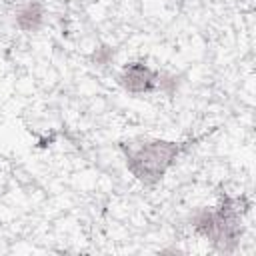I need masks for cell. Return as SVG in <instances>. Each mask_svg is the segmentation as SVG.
Wrapping results in <instances>:
<instances>
[{
    "label": "cell",
    "mask_w": 256,
    "mask_h": 256,
    "mask_svg": "<svg viewBox=\"0 0 256 256\" xmlns=\"http://www.w3.org/2000/svg\"><path fill=\"white\" fill-rule=\"evenodd\" d=\"M248 208L250 204L244 196L224 194L216 208H204L192 216V228L218 252H232L242 236V218Z\"/></svg>",
    "instance_id": "6da1fadb"
},
{
    "label": "cell",
    "mask_w": 256,
    "mask_h": 256,
    "mask_svg": "<svg viewBox=\"0 0 256 256\" xmlns=\"http://www.w3.org/2000/svg\"><path fill=\"white\" fill-rule=\"evenodd\" d=\"M120 148L124 152L128 172L144 186H156L186 150V144L162 138H146L138 142H122Z\"/></svg>",
    "instance_id": "7a4b0ae2"
},
{
    "label": "cell",
    "mask_w": 256,
    "mask_h": 256,
    "mask_svg": "<svg viewBox=\"0 0 256 256\" xmlns=\"http://www.w3.org/2000/svg\"><path fill=\"white\" fill-rule=\"evenodd\" d=\"M158 80H160V72L152 70L144 62H130L118 74V84L128 94H134V96L158 92Z\"/></svg>",
    "instance_id": "3957f363"
},
{
    "label": "cell",
    "mask_w": 256,
    "mask_h": 256,
    "mask_svg": "<svg viewBox=\"0 0 256 256\" xmlns=\"http://www.w3.org/2000/svg\"><path fill=\"white\" fill-rule=\"evenodd\" d=\"M14 24L22 32H36L44 24V6L38 0H28L16 10Z\"/></svg>",
    "instance_id": "277c9868"
},
{
    "label": "cell",
    "mask_w": 256,
    "mask_h": 256,
    "mask_svg": "<svg viewBox=\"0 0 256 256\" xmlns=\"http://www.w3.org/2000/svg\"><path fill=\"white\" fill-rule=\"evenodd\" d=\"M88 2H98V0H88Z\"/></svg>",
    "instance_id": "5b68a950"
},
{
    "label": "cell",
    "mask_w": 256,
    "mask_h": 256,
    "mask_svg": "<svg viewBox=\"0 0 256 256\" xmlns=\"http://www.w3.org/2000/svg\"><path fill=\"white\" fill-rule=\"evenodd\" d=\"M178 2H182V0H178Z\"/></svg>",
    "instance_id": "8992f818"
}]
</instances>
